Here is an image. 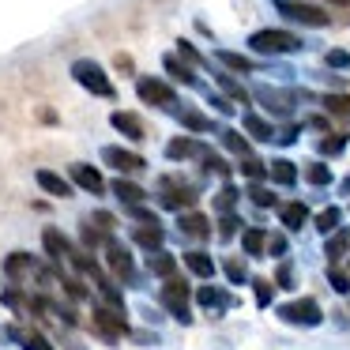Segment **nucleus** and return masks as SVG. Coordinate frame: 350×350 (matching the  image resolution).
I'll list each match as a JSON object with an SVG mask.
<instances>
[{"label": "nucleus", "instance_id": "obj_4", "mask_svg": "<svg viewBox=\"0 0 350 350\" xmlns=\"http://www.w3.org/2000/svg\"><path fill=\"white\" fill-rule=\"evenodd\" d=\"M72 79H76L79 87H87L91 94H98V98H113V83H109V76L98 68L94 61H76L72 64Z\"/></svg>", "mask_w": 350, "mask_h": 350}, {"label": "nucleus", "instance_id": "obj_27", "mask_svg": "<svg viewBox=\"0 0 350 350\" xmlns=\"http://www.w3.org/2000/svg\"><path fill=\"white\" fill-rule=\"evenodd\" d=\"M113 196H117V200H124V204L132 207V204H144L147 192L139 189L136 181H124V177H117V181H113Z\"/></svg>", "mask_w": 350, "mask_h": 350}, {"label": "nucleus", "instance_id": "obj_22", "mask_svg": "<svg viewBox=\"0 0 350 350\" xmlns=\"http://www.w3.org/2000/svg\"><path fill=\"white\" fill-rule=\"evenodd\" d=\"M12 339H16L23 350H53L46 335H38L34 327H12Z\"/></svg>", "mask_w": 350, "mask_h": 350}, {"label": "nucleus", "instance_id": "obj_29", "mask_svg": "<svg viewBox=\"0 0 350 350\" xmlns=\"http://www.w3.org/2000/svg\"><path fill=\"white\" fill-rule=\"evenodd\" d=\"M34 264H38V260H34L31 252H12V256L4 260V271H8L12 279H19V275H31Z\"/></svg>", "mask_w": 350, "mask_h": 350}, {"label": "nucleus", "instance_id": "obj_15", "mask_svg": "<svg viewBox=\"0 0 350 350\" xmlns=\"http://www.w3.org/2000/svg\"><path fill=\"white\" fill-rule=\"evenodd\" d=\"M192 297H196L204 309H211V312H222V309H230V305H234V297H230L226 290H219V286H200Z\"/></svg>", "mask_w": 350, "mask_h": 350}, {"label": "nucleus", "instance_id": "obj_20", "mask_svg": "<svg viewBox=\"0 0 350 350\" xmlns=\"http://www.w3.org/2000/svg\"><path fill=\"white\" fill-rule=\"evenodd\" d=\"M185 267H189L192 275H200V279H211L215 275V260L207 256V252H200V249L185 252Z\"/></svg>", "mask_w": 350, "mask_h": 350}, {"label": "nucleus", "instance_id": "obj_3", "mask_svg": "<svg viewBox=\"0 0 350 350\" xmlns=\"http://www.w3.org/2000/svg\"><path fill=\"white\" fill-rule=\"evenodd\" d=\"M249 49L267 53V57H275V53H297V49H301V38H297V34H290V31H256L249 38Z\"/></svg>", "mask_w": 350, "mask_h": 350}, {"label": "nucleus", "instance_id": "obj_6", "mask_svg": "<svg viewBox=\"0 0 350 350\" xmlns=\"http://www.w3.org/2000/svg\"><path fill=\"white\" fill-rule=\"evenodd\" d=\"M275 8H279L286 19L301 23V27H327V23H332V16H327L324 8H317V4H305V0H275Z\"/></svg>", "mask_w": 350, "mask_h": 350}, {"label": "nucleus", "instance_id": "obj_23", "mask_svg": "<svg viewBox=\"0 0 350 350\" xmlns=\"http://www.w3.org/2000/svg\"><path fill=\"white\" fill-rule=\"evenodd\" d=\"M347 249H350V230L335 226L332 234H327V241H324V256H327V260H339Z\"/></svg>", "mask_w": 350, "mask_h": 350}, {"label": "nucleus", "instance_id": "obj_18", "mask_svg": "<svg viewBox=\"0 0 350 350\" xmlns=\"http://www.w3.org/2000/svg\"><path fill=\"white\" fill-rule=\"evenodd\" d=\"M162 68H166V72H170V79H177V83H185V87H196V72H192L189 64L181 61V57L166 53V57H162Z\"/></svg>", "mask_w": 350, "mask_h": 350}, {"label": "nucleus", "instance_id": "obj_49", "mask_svg": "<svg viewBox=\"0 0 350 350\" xmlns=\"http://www.w3.org/2000/svg\"><path fill=\"white\" fill-rule=\"evenodd\" d=\"M79 237H83L87 249H91V245H98V241H106V237H102V230H94V222H83V234H79Z\"/></svg>", "mask_w": 350, "mask_h": 350}, {"label": "nucleus", "instance_id": "obj_28", "mask_svg": "<svg viewBox=\"0 0 350 350\" xmlns=\"http://www.w3.org/2000/svg\"><path fill=\"white\" fill-rule=\"evenodd\" d=\"M42 245H46V252H49L53 260H68V252H72L68 237L57 234V230H46V234H42Z\"/></svg>", "mask_w": 350, "mask_h": 350}, {"label": "nucleus", "instance_id": "obj_36", "mask_svg": "<svg viewBox=\"0 0 350 350\" xmlns=\"http://www.w3.org/2000/svg\"><path fill=\"white\" fill-rule=\"evenodd\" d=\"M237 200H241V196H237V189H234V185H222V192L215 196V211H222V215H226V211H234V207H237Z\"/></svg>", "mask_w": 350, "mask_h": 350}, {"label": "nucleus", "instance_id": "obj_45", "mask_svg": "<svg viewBox=\"0 0 350 350\" xmlns=\"http://www.w3.org/2000/svg\"><path fill=\"white\" fill-rule=\"evenodd\" d=\"M219 87L230 94V98H237V102H249V91H245V87L237 83V79H230V76H219Z\"/></svg>", "mask_w": 350, "mask_h": 350}, {"label": "nucleus", "instance_id": "obj_54", "mask_svg": "<svg viewBox=\"0 0 350 350\" xmlns=\"http://www.w3.org/2000/svg\"><path fill=\"white\" fill-rule=\"evenodd\" d=\"M211 106L219 109V113H234V106H230L226 98H219V94H211Z\"/></svg>", "mask_w": 350, "mask_h": 350}, {"label": "nucleus", "instance_id": "obj_25", "mask_svg": "<svg viewBox=\"0 0 350 350\" xmlns=\"http://www.w3.org/2000/svg\"><path fill=\"white\" fill-rule=\"evenodd\" d=\"M279 219H282V226H286V230H301L305 219H309V207H305L301 200H294V204H286L279 211Z\"/></svg>", "mask_w": 350, "mask_h": 350}, {"label": "nucleus", "instance_id": "obj_30", "mask_svg": "<svg viewBox=\"0 0 350 350\" xmlns=\"http://www.w3.org/2000/svg\"><path fill=\"white\" fill-rule=\"evenodd\" d=\"M267 174H271V181H279V185H294L297 181V166L286 162V159H275L271 166H267Z\"/></svg>", "mask_w": 350, "mask_h": 350}, {"label": "nucleus", "instance_id": "obj_1", "mask_svg": "<svg viewBox=\"0 0 350 350\" xmlns=\"http://www.w3.org/2000/svg\"><path fill=\"white\" fill-rule=\"evenodd\" d=\"M159 297H162V305H166V309L174 312L177 320H181V324H192V312H189V297H192V290H189V282H185V279L170 275V279L162 282Z\"/></svg>", "mask_w": 350, "mask_h": 350}, {"label": "nucleus", "instance_id": "obj_38", "mask_svg": "<svg viewBox=\"0 0 350 350\" xmlns=\"http://www.w3.org/2000/svg\"><path fill=\"white\" fill-rule=\"evenodd\" d=\"M249 200H252L256 207H275V192H271V189H264L260 181H252V185H249Z\"/></svg>", "mask_w": 350, "mask_h": 350}, {"label": "nucleus", "instance_id": "obj_41", "mask_svg": "<svg viewBox=\"0 0 350 350\" xmlns=\"http://www.w3.org/2000/svg\"><path fill=\"white\" fill-rule=\"evenodd\" d=\"M241 174L249 177V181H260V177L267 174V166L260 159H252V154H245V159H241Z\"/></svg>", "mask_w": 350, "mask_h": 350}, {"label": "nucleus", "instance_id": "obj_34", "mask_svg": "<svg viewBox=\"0 0 350 350\" xmlns=\"http://www.w3.org/2000/svg\"><path fill=\"white\" fill-rule=\"evenodd\" d=\"M339 222H342V211H339V207H324V211L317 215V230H320V234H332Z\"/></svg>", "mask_w": 350, "mask_h": 350}, {"label": "nucleus", "instance_id": "obj_9", "mask_svg": "<svg viewBox=\"0 0 350 350\" xmlns=\"http://www.w3.org/2000/svg\"><path fill=\"white\" fill-rule=\"evenodd\" d=\"M256 98L264 109H271V113L279 117H290V109H294L297 98H305V94H290V91H275V87H256Z\"/></svg>", "mask_w": 350, "mask_h": 350}, {"label": "nucleus", "instance_id": "obj_31", "mask_svg": "<svg viewBox=\"0 0 350 350\" xmlns=\"http://www.w3.org/2000/svg\"><path fill=\"white\" fill-rule=\"evenodd\" d=\"M347 151V132H327L324 139H320V154L324 159H335V154Z\"/></svg>", "mask_w": 350, "mask_h": 350}, {"label": "nucleus", "instance_id": "obj_26", "mask_svg": "<svg viewBox=\"0 0 350 350\" xmlns=\"http://www.w3.org/2000/svg\"><path fill=\"white\" fill-rule=\"evenodd\" d=\"M174 113H177V121H181V124H185V129H189V132H207V129H215V124L207 121L204 113H200V109H189V106H177Z\"/></svg>", "mask_w": 350, "mask_h": 350}, {"label": "nucleus", "instance_id": "obj_39", "mask_svg": "<svg viewBox=\"0 0 350 350\" xmlns=\"http://www.w3.org/2000/svg\"><path fill=\"white\" fill-rule=\"evenodd\" d=\"M305 181H309V185H320V189H324V185H332V170H327L324 162H312V166L305 170Z\"/></svg>", "mask_w": 350, "mask_h": 350}, {"label": "nucleus", "instance_id": "obj_2", "mask_svg": "<svg viewBox=\"0 0 350 350\" xmlns=\"http://www.w3.org/2000/svg\"><path fill=\"white\" fill-rule=\"evenodd\" d=\"M91 327L102 335L106 342H117L129 335V324H124V309H113V305H94L91 312Z\"/></svg>", "mask_w": 350, "mask_h": 350}, {"label": "nucleus", "instance_id": "obj_24", "mask_svg": "<svg viewBox=\"0 0 350 350\" xmlns=\"http://www.w3.org/2000/svg\"><path fill=\"white\" fill-rule=\"evenodd\" d=\"M241 124H245V132H249L252 139H260V144H271V139H275V129L264 121V117H256V113H245Z\"/></svg>", "mask_w": 350, "mask_h": 350}, {"label": "nucleus", "instance_id": "obj_33", "mask_svg": "<svg viewBox=\"0 0 350 350\" xmlns=\"http://www.w3.org/2000/svg\"><path fill=\"white\" fill-rule=\"evenodd\" d=\"M324 109L332 117H339V121H350V94H327Z\"/></svg>", "mask_w": 350, "mask_h": 350}, {"label": "nucleus", "instance_id": "obj_14", "mask_svg": "<svg viewBox=\"0 0 350 350\" xmlns=\"http://www.w3.org/2000/svg\"><path fill=\"white\" fill-rule=\"evenodd\" d=\"M177 230H181L185 237H211V222H207V215H200V211H185L181 219H177Z\"/></svg>", "mask_w": 350, "mask_h": 350}, {"label": "nucleus", "instance_id": "obj_40", "mask_svg": "<svg viewBox=\"0 0 350 350\" xmlns=\"http://www.w3.org/2000/svg\"><path fill=\"white\" fill-rule=\"evenodd\" d=\"M222 271H226L230 282H249V267L241 260H222Z\"/></svg>", "mask_w": 350, "mask_h": 350}, {"label": "nucleus", "instance_id": "obj_8", "mask_svg": "<svg viewBox=\"0 0 350 350\" xmlns=\"http://www.w3.org/2000/svg\"><path fill=\"white\" fill-rule=\"evenodd\" d=\"M159 204L166 207V211H177V207H192L196 204V189L185 181H177V177H162V192H159Z\"/></svg>", "mask_w": 350, "mask_h": 350}, {"label": "nucleus", "instance_id": "obj_55", "mask_svg": "<svg viewBox=\"0 0 350 350\" xmlns=\"http://www.w3.org/2000/svg\"><path fill=\"white\" fill-rule=\"evenodd\" d=\"M327 4H342V8H350V0H327Z\"/></svg>", "mask_w": 350, "mask_h": 350}, {"label": "nucleus", "instance_id": "obj_13", "mask_svg": "<svg viewBox=\"0 0 350 350\" xmlns=\"http://www.w3.org/2000/svg\"><path fill=\"white\" fill-rule=\"evenodd\" d=\"M68 174H72V181H76L79 189L94 192V196H102V192H106V181H102V174H98L94 166H87V162H76Z\"/></svg>", "mask_w": 350, "mask_h": 350}, {"label": "nucleus", "instance_id": "obj_46", "mask_svg": "<svg viewBox=\"0 0 350 350\" xmlns=\"http://www.w3.org/2000/svg\"><path fill=\"white\" fill-rule=\"evenodd\" d=\"M327 282L335 286V294H350V275L339 267H327Z\"/></svg>", "mask_w": 350, "mask_h": 350}, {"label": "nucleus", "instance_id": "obj_11", "mask_svg": "<svg viewBox=\"0 0 350 350\" xmlns=\"http://www.w3.org/2000/svg\"><path fill=\"white\" fill-rule=\"evenodd\" d=\"M102 159H106L113 170H121V174H139V170H147L144 154L124 151V147H106V151H102Z\"/></svg>", "mask_w": 350, "mask_h": 350}, {"label": "nucleus", "instance_id": "obj_5", "mask_svg": "<svg viewBox=\"0 0 350 350\" xmlns=\"http://www.w3.org/2000/svg\"><path fill=\"white\" fill-rule=\"evenodd\" d=\"M279 320H286V324H294V327H317L320 320H324V309H320L312 297H297V301L279 305Z\"/></svg>", "mask_w": 350, "mask_h": 350}, {"label": "nucleus", "instance_id": "obj_32", "mask_svg": "<svg viewBox=\"0 0 350 350\" xmlns=\"http://www.w3.org/2000/svg\"><path fill=\"white\" fill-rule=\"evenodd\" d=\"M241 245H245V252H249V256H260V252H264V245H267L264 230H260V226H249V230L241 234Z\"/></svg>", "mask_w": 350, "mask_h": 350}, {"label": "nucleus", "instance_id": "obj_53", "mask_svg": "<svg viewBox=\"0 0 350 350\" xmlns=\"http://www.w3.org/2000/svg\"><path fill=\"white\" fill-rule=\"evenodd\" d=\"M91 222H94V226H113V215H106V211H94V215H91Z\"/></svg>", "mask_w": 350, "mask_h": 350}, {"label": "nucleus", "instance_id": "obj_7", "mask_svg": "<svg viewBox=\"0 0 350 350\" xmlns=\"http://www.w3.org/2000/svg\"><path fill=\"white\" fill-rule=\"evenodd\" d=\"M136 94L147 102V106H159V109H174V106H177L174 87H170V83H162V79H154V76L136 79Z\"/></svg>", "mask_w": 350, "mask_h": 350}, {"label": "nucleus", "instance_id": "obj_43", "mask_svg": "<svg viewBox=\"0 0 350 350\" xmlns=\"http://www.w3.org/2000/svg\"><path fill=\"white\" fill-rule=\"evenodd\" d=\"M200 159H204V170H211V174H219V177H226V174H230V166H226V162H222L215 151H207V147L200 151Z\"/></svg>", "mask_w": 350, "mask_h": 350}, {"label": "nucleus", "instance_id": "obj_47", "mask_svg": "<svg viewBox=\"0 0 350 350\" xmlns=\"http://www.w3.org/2000/svg\"><path fill=\"white\" fill-rule=\"evenodd\" d=\"M275 282H279L282 290H294V267H290V260H279V271H275Z\"/></svg>", "mask_w": 350, "mask_h": 350}, {"label": "nucleus", "instance_id": "obj_16", "mask_svg": "<svg viewBox=\"0 0 350 350\" xmlns=\"http://www.w3.org/2000/svg\"><path fill=\"white\" fill-rule=\"evenodd\" d=\"M109 124L129 139H144V121H139L136 113H129V109H117V113L109 117Z\"/></svg>", "mask_w": 350, "mask_h": 350}, {"label": "nucleus", "instance_id": "obj_52", "mask_svg": "<svg viewBox=\"0 0 350 350\" xmlns=\"http://www.w3.org/2000/svg\"><path fill=\"white\" fill-rule=\"evenodd\" d=\"M177 53H181V57H185V61H192V64H204V57H200V53H196V49H192V46H189V42H185V38H181V42H177Z\"/></svg>", "mask_w": 350, "mask_h": 350}, {"label": "nucleus", "instance_id": "obj_17", "mask_svg": "<svg viewBox=\"0 0 350 350\" xmlns=\"http://www.w3.org/2000/svg\"><path fill=\"white\" fill-rule=\"evenodd\" d=\"M34 177H38V185L49 192V196H57V200H68V196H72V185L64 181L61 174H53V170H38Z\"/></svg>", "mask_w": 350, "mask_h": 350}, {"label": "nucleus", "instance_id": "obj_56", "mask_svg": "<svg viewBox=\"0 0 350 350\" xmlns=\"http://www.w3.org/2000/svg\"><path fill=\"white\" fill-rule=\"evenodd\" d=\"M342 192H350V177H347V181H342Z\"/></svg>", "mask_w": 350, "mask_h": 350}, {"label": "nucleus", "instance_id": "obj_44", "mask_svg": "<svg viewBox=\"0 0 350 350\" xmlns=\"http://www.w3.org/2000/svg\"><path fill=\"white\" fill-rule=\"evenodd\" d=\"M252 290H256V305H260V309H267L271 297H275V286L267 279H252Z\"/></svg>", "mask_w": 350, "mask_h": 350}, {"label": "nucleus", "instance_id": "obj_10", "mask_svg": "<svg viewBox=\"0 0 350 350\" xmlns=\"http://www.w3.org/2000/svg\"><path fill=\"white\" fill-rule=\"evenodd\" d=\"M106 264H109V271H113L117 279H124V282H129L132 275H136V267H132L129 249H124L121 241H109V237H106Z\"/></svg>", "mask_w": 350, "mask_h": 350}, {"label": "nucleus", "instance_id": "obj_51", "mask_svg": "<svg viewBox=\"0 0 350 350\" xmlns=\"http://www.w3.org/2000/svg\"><path fill=\"white\" fill-rule=\"evenodd\" d=\"M297 132H301L297 124H286L282 132H275V144H297Z\"/></svg>", "mask_w": 350, "mask_h": 350}, {"label": "nucleus", "instance_id": "obj_19", "mask_svg": "<svg viewBox=\"0 0 350 350\" xmlns=\"http://www.w3.org/2000/svg\"><path fill=\"white\" fill-rule=\"evenodd\" d=\"M147 271H151V275H162V279H170V275H177V256H170V252L154 249L151 256H147Z\"/></svg>", "mask_w": 350, "mask_h": 350}, {"label": "nucleus", "instance_id": "obj_48", "mask_svg": "<svg viewBox=\"0 0 350 350\" xmlns=\"http://www.w3.org/2000/svg\"><path fill=\"white\" fill-rule=\"evenodd\" d=\"M327 68H350V53L347 49H327Z\"/></svg>", "mask_w": 350, "mask_h": 350}, {"label": "nucleus", "instance_id": "obj_37", "mask_svg": "<svg viewBox=\"0 0 350 350\" xmlns=\"http://www.w3.org/2000/svg\"><path fill=\"white\" fill-rule=\"evenodd\" d=\"M222 147H226V151H234V154H241V159H245V154H252L249 151V139H245L241 132H222Z\"/></svg>", "mask_w": 350, "mask_h": 350}, {"label": "nucleus", "instance_id": "obj_42", "mask_svg": "<svg viewBox=\"0 0 350 350\" xmlns=\"http://www.w3.org/2000/svg\"><path fill=\"white\" fill-rule=\"evenodd\" d=\"M237 230H241V219H237L234 211H226V215L219 219V237H222V241H230V237H234Z\"/></svg>", "mask_w": 350, "mask_h": 350}, {"label": "nucleus", "instance_id": "obj_50", "mask_svg": "<svg viewBox=\"0 0 350 350\" xmlns=\"http://www.w3.org/2000/svg\"><path fill=\"white\" fill-rule=\"evenodd\" d=\"M271 256H286V237L282 234H275V237H267V245H264Z\"/></svg>", "mask_w": 350, "mask_h": 350}, {"label": "nucleus", "instance_id": "obj_35", "mask_svg": "<svg viewBox=\"0 0 350 350\" xmlns=\"http://www.w3.org/2000/svg\"><path fill=\"white\" fill-rule=\"evenodd\" d=\"M219 61L226 64V68H234V72H252L256 64L249 61V57H241V53H230V49H219Z\"/></svg>", "mask_w": 350, "mask_h": 350}, {"label": "nucleus", "instance_id": "obj_21", "mask_svg": "<svg viewBox=\"0 0 350 350\" xmlns=\"http://www.w3.org/2000/svg\"><path fill=\"white\" fill-rule=\"evenodd\" d=\"M204 147L196 144V139H189V136H177V139H170L166 144V159H174V162H181V159H192V154H200Z\"/></svg>", "mask_w": 350, "mask_h": 350}, {"label": "nucleus", "instance_id": "obj_12", "mask_svg": "<svg viewBox=\"0 0 350 350\" xmlns=\"http://www.w3.org/2000/svg\"><path fill=\"white\" fill-rule=\"evenodd\" d=\"M132 241H136L139 249L154 252V249H162V241H166V230L159 226V219H154V222H139V226L132 230Z\"/></svg>", "mask_w": 350, "mask_h": 350}]
</instances>
